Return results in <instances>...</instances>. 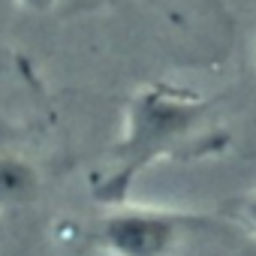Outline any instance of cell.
I'll list each match as a JSON object with an SVG mask.
<instances>
[{
  "label": "cell",
  "instance_id": "cell-3",
  "mask_svg": "<svg viewBox=\"0 0 256 256\" xmlns=\"http://www.w3.org/2000/svg\"><path fill=\"white\" fill-rule=\"evenodd\" d=\"M42 175L36 163L18 151H0V217H10L36 202Z\"/></svg>",
  "mask_w": 256,
  "mask_h": 256
},
{
  "label": "cell",
  "instance_id": "cell-1",
  "mask_svg": "<svg viewBox=\"0 0 256 256\" xmlns=\"http://www.w3.org/2000/svg\"><path fill=\"white\" fill-rule=\"evenodd\" d=\"M220 145H226V133L217 130L211 100L166 82L145 84L126 102L124 133L94 184V196L108 205L126 202L133 181L151 163L163 157H202L220 151Z\"/></svg>",
  "mask_w": 256,
  "mask_h": 256
},
{
  "label": "cell",
  "instance_id": "cell-6",
  "mask_svg": "<svg viewBox=\"0 0 256 256\" xmlns=\"http://www.w3.org/2000/svg\"><path fill=\"white\" fill-rule=\"evenodd\" d=\"M142 4H148V6H163L166 0H142Z\"/></svg>",
  "mask_w": 256,
  "mask_h": 256
},
{
  "label": "cell",
  "instance_id": "cell-4",
  "mask_svg": "<svg viewBox=\"0 0 256 256\" xmlns=\"http://www.w3.org/2000/svg\"><path fill=\"white\" fill-rule=\"evenodd\" d=\"M16 6L30 12V16H48L60 6V0H16Z\"/></svg>",
  "mask_w": 256,
  "mask_h": 256
},
{
  "label": "cell",
  "instance_id": "cell-5",
  "mask_svg": "<svg viewBox=\"0 0 256 256\" xmlns=\"http://www.w3.org/2000/svg\"><path fill=\"white\" fill-rule=\"evenodd\" d=\"M238 220H244V223L256 232V193H250L247 199L238 202Z\"/></svg>",
  "mask_w": 256,
  "mask_h": 256
},
{
  "label": "cell",
  "instance_id": "cell-2",
  "mask_svg": "<svg viewBox=\"0 0 256 256\" xmlns=\"http://www.w3.org/2000/svg\"><path fill=\"white\" fill-rule=\"evenodd\" d=\"M193 220L196 217L163 208L118 202V208L96 229V247L108 256H172Z\"/></svg>",
  "mask_w": 256,
  "mask_h": 256
}]
</instances>
